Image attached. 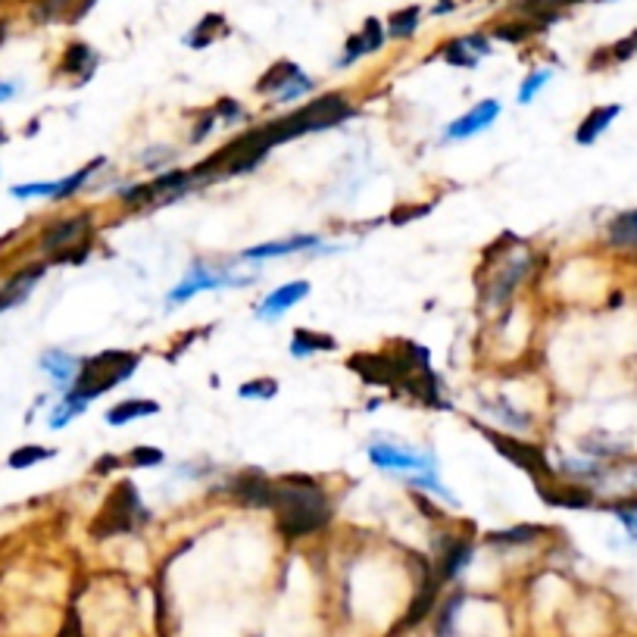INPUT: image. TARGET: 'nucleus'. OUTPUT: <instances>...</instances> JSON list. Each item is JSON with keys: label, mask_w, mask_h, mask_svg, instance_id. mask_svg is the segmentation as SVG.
<instances>
[{"label": "nucleus", "mask_w": 637, "mask_h": 637, "mask_svg": "<svg viewBox=\"0 0 637 637\" xmlns=\"http://www.w3.org/2000/svg\"><path fill=\"white\" fill-rule=\"evenodd\" d=\"M275 525L287 541L309 538L322 528H329L331 503L329 494L307 478V475H284L279 478V494H275Z\"/></svg>", "instance_id": "f257e3e1"}, {"label": "nucleus", "mask_w": 637, "mask_h": 637, "mask_svg": "<svg viewBox=\"0 0 637 637\" xmlns=\"http://www.w3.org/2000/svg\"><path fill=\"white\" fill-rule=\"evenodd\" d=\"M138 363H142V356L135 351H103V354L88 356V359H82L78 378L72 381V388H66L63 397H72L78 403L97 401L107 391H113L122 381L135 376Z\"/></svg>", "instance_id": "f03ea898"}, {"label": "nucleus", "mask_w": 637, "mask_h": 637, "mask_svg": "<svg viewBox=\"0 0 637 637\" xmlns=\"http://www.w3.org/2000/svg\"><path fill=\"white\" fill-rule=\"evenodd\" d=\"M147 519H150V513H147V506L138 497V488L132 481H119L117 488L110 491V497H107L103 510L95 516L91 535H95L97 541H107V538L135 531Z\"/></svg>", "instance_id": "7ed1b4c3"}, {"label": "nucleus", "mask_w": 637, "mask_h": 637, "mask_svg": "<svg viewBox=\"0 0 637 637\" xmlns=\"http://www.w3.org/2000/svg\"><path fill=\"white\" fill-rule=\"evenodd\" d=\"M475 428L491 441V448H494L506 463H513L516 469L528 473L535 481H550V478H556V469L550 466V460H547V453H543L541 444L522 441L516 434H503V431H497L491 425L475 422Z\"/></svg>", "instance_id": "20e7f679"}, {"label": "nucleus", "mask_w": 637, "mask_h": 637, "mask_svg": "<svg viewBox=\"0 0 637 637\" xmlns=\"http://www.w3.org/2000/svg\"><path fill=\"white\" fill-rule=\"evenodd\" d=\"M531 254L528 250H513L506 260H497L491 269V282L481 287V304L488 309H503L513 294L519 291V284L531 275Z\"/></svg>", "instance_id": "39448f33"}, {"label": "nucleus", "mask_w": 637, "mask_h": 637, "mask_svg": "<svg viewBox=\"0 0 637 637\" xmlns=\"http://www.w3.org/2000/svg\"><path fill=\"white\" fill-rule=\"evenodd\" d=\"M254 279H241L232 275V269H210L204 262H194L188 269V275L175 284L169 294H166V307H179V304H188L191 297L204 294V291H219V287H241V284H250Z\"/></svg>", "instance_id": "423d86ee"}, {"label": "nucleus", "mask_w": 637, "mask_h": 637, "mask_svg": "<svg viewBox=\"0 0 637 637\" xmlns=\"http://www.w3.org/2000/svg\"><path fill=\"white\" fill-rule=\"evenodd\" d=\"M369 460L376 463L378 469H384V473H403V475H428V473H438V460H434V453H428V450H413V448H403V444H381V441H372L369 448Z\"/></svg>", "instance_id": "0eeeda50"}, {"label": "nucleus", "mask_w": 637, "mask_h": 637, "mask_svg": "<svg viewBox=\"0 0 637 637\" xmlns=\"http://www.w3.org/2000/svg\"><path fill=\"white\" fill-rule=\"evenodd\" d=\"M434 575L441 585H450L463 568L473 563L475 556V541H473V525L469 531H444L434 538Z\"/></svg>", "instance_id": "6e6552de"}, {"label": "nucleus", "mask_w": 637, "mask_h": 637, "mask_svg": "<svg viewBox=\"0 0 637 637\" xmlns=\"http://www.w3.org/2000/svg\"><path fill=\"white\" fill-rule=\"evenodd\" d=\"M88 232H91V212L63 216V219H53L50 225H45V232L38 237V247H41V254H48L53 260L75 244L88 241Z\"/></svg>", "instance_id": "1a4fd4ad"}, {"label": "nucleus", "mask_w": 637, "mask_h": 637, "mask_svg": "<svg viewBox=\"0 0 637 637\" xmlns=\"http://www.w3.org/2000/svg\"><path fill=\"white\" fill-rule=\"evenodd\" d=\"M347 369L354 372L356 378H363L366 384L372 388H397L403 378H406V369L401 366V359L391 354H354L347 359Z\"/></svg>", "instance_id": "9d476101"}, {"label": "nucleus", "mask_w": 637, "mask_h": 637, "mask_svg": "<svg viewBox=\"0 0 637 637\" xmlns=\"http://www.w3.org/2000/svg\"><path fill=\"white\" fill-rule=\"evenodd\" d=\"M229 494L235 497L241 506H254V510H272L275 494H279V481H272L260 469H247L232 478Z\"/></svg>", "instance_id": "9b49d317"}, {"label": "nucleus", "mask_w": 637, "mask_h": 637, "mask_svg": "<svg viewBox=\"0 0 637 637\" xmlns=\"http://www.w3.org/2000/svg\"><path fill=\"white\" fill-rule=\"evenodd\" d=\"M538 485V494L547 506H556V510H593L597 506V494L590 491L588 485H556V478L550 481H535Z\"/></svg>", "instance_id": "f8f14e48"}, {"label": "nucleus", "mask_w": 637, "mask_h": 637, "mask_svg": "<svg viewBox=\"0 0 637 637\" xmlns=\"http://www.w3.org/2000/svg\"><path fill=\"white\" fill-rule=\"evenodd\" d=\"M500 110H503L500 100H481V103H475L469 113H463V117L450 122L448 128H444V138L448 142H469L478 132H485V128L494 125Z\"/></svg>", "instance_id": "ddd939ff"}, {"label": "nucleus", "mask_w": 637, "mask_h": 637, "mask_svg": "<svg viewBox=\"0 0 637 637\" xmlns=\"http://www.w3.org/2000/svg\"><path fill=\"white\" fill-rule=\"evenodd\" d=\"M419 566H422V581H419V590H416L409 610L403 615L401 628H416L419 622H425V618L431 615V610L438 607V597H441V590H444V585H441L438 575H434V566H431L428 560H419Z\"/></svg>", "instance_id": "4468645a"}, {"label": "nucleus", "mask_w": 637, "mask_h": 637, "mask_svg": "<svg viewBox=\"0 0 637 637\" xmlns=\"http://www.w3.org/2000/svg\"><path fill=\"white\" fill-rule=\"evenodd\" d=\"M45 275H48V262H32V266L16 269L7 282L0 284V313H7V309L25 304V301H28V294L35 291V284L41 282Z\"/></svg>", "instance_id": "2eb2a0df"}, {"label": "nucleus", "mask_w": 637, "mask_h": 637, "mask_svg": "<svg viewBox=\"0 0 637 637\" xmlns=\"http://www.w3.org/2000/svg\"><path fill=\"white\" fill-rule=\"evenodd\" d=\"M309 291H313V284L307 279H297V282H287L282 287H275L272 294H266L260 301V307H257V319L260 322H275L282 313H287L291 307H297V304H304L309 297Z\"/></svg>", "instance_id": "dca6fc26"}, {"label": "nucleus", "mask_w": 637, "mask_h": 637, "mask_svg": "<svg viewBox=\"0 0 637 637\" xmlns=\"http://www.w3.org/2000/svg\"><path fill=\"white\" fill-rule=\"evenodd\" d=\"M97 63H100V57H97V50L91 48V45H85V41H72L70 48L63 50L57 72H60V75H72V78H75V85H85V82H91V78H95Z\"/></svg>", "instance_id": "f3484780"}, {"label": "nucleus", "mask_w": 637, "mask_h": 637, "mask_svg": "<svg viewBox=\"0 0 637 637\" xmlns=\"http://www.w3.org/2000/svg\"><path fill=\"white\" fill-rule=\"evenodd\" d=\"M97 0H38L35 3V20L38 23H82Z\"/></svg>", "instance_id": "a211bd4d"}, {"label": "nucleus", "mask_w": 637, "mask_h": 637, "mask_svg": "<svg viewBox=\"0 0 637 637\" xmlns=\"http://www.w3.org/2000/svg\"><path fill=\"white\" fill-rule=\"evenodd\" d=\"M319 244L316 235H294L284 237V241H266V244H257V247H247L241 254V260H275V257H291V254H304V250H313Z\"/></svg>", "instance_id": "6ab92c4d"}, {"label": "nucleus", "mask_w": 637, "mask_h": 637, "mask_svg": "<svg viewBox=\"0 0 637 637\" xmlns=\"http://www.w3.org/2000/svg\"><path fill=\"white\" fill-rule=\"evenodd\" d=\"M478 403H481V409L488 413V419L497 425H503L510 434H525V431L531 428V416L516 409L506 397H494V401H491V397H478Z\"/></svg>", "instance_id": "aec40b11"}, {"label": "nucleus", "mask_w": 637, "mask_h": 637, "mask_svg": "<svg viewBox=\"0 0 637 637\" xmlns=\"http://www.w3.org/2000/svg\"><path fill=\"white\" fill-rule=\"evenodd\" d=\"M41 369L60 388H72V381L78 378V369H82V356L70 354V351H60V347H50V351L41 354Z\"/></svg>", "instance_id": "412c9836"}, {"label": "nucleus", "mask_w": 637, "mask_h": 637, "mask_svg": "<svg viewBox=\"0 0 637 637\" xmlns=\"http://www.w3.org/2000/svg\"><path fill=\"white\" fill-rule=\"evenodd\" d=\"M287 351H291L294 359H304V356L313 354H334L338 351V341H334V334H329V331L294 329Z\"/></svg>", "instance_id": "4be33fe9"}, {"label": "nucleus", "mask_w": 637, "mask_h": 637, "mask_svg": "<svg viewBox=\"0 0 637 637\" xmlns=\"http://www.w3.org/2000/svg\"><path fill=\"white\" fill-rule=\"evenodd\" d=\"M622 113V107L618 103H607V107H593L588 117L581 119V125L575 128V144H581V147H590V144L597 142L610 125L615 122V117Z\"/></svg>", "instance_id": "5701e85b"}, {"label": "nucleus", "mask_w": 637, "mask_h": 637, "mask_svg": "<svg viewBox=\"0 0 637 637\" xmlns=\"http://www.w3.org/2000/svg\"><path fill=\"white\" fill-rule=\"evenodd\" d=\"M222 35H229V20L222 16V13H204L197 25L191 28L188 35H185V48L194 50H204L216 45Z\"/></svg>", "instance_id": "b1692460"}, {"label": "nucleus", "mask_w": 637, "mask_h": 637, "mask_svg": "<svg viewBox=\"0 0 637 637\" xmlns=\"http://www.w3.org/2000/svg\"><path fill=\"white\" fill-rule=\"evenodd\" d=\"M160 413V403L147 401V397H128V401H119L117 406L107 409V425H128L135 419H147V416H157Z\"/></svg>", "instance_id": "393cba45"}, {"label": "nucleus", "mask_w": 637, "mask_h": 637, "mask_svg": "<svg viewBox=\"0 0 637 637\" xmlns=\"http://www.w3.org/2000/svg\"><path fill=\"white\" fill-rule=\"evenodd\" d=\"M301 66L294 63V60H279V63H272L269 70L262 72L260 78H257V85H254V91L260 97H275L282 91L284 85L291 82V78H297L301 75Z\"/></svg>", "instance_id": "a878e982"}, {"label": "nucleus", "mask_w": 637, "mask_h": 637, "mask_svg": "<svg viewBox=\"0 0 637 637\" xmlns=\"http://www.w3.org/2000/svg\"><path fill=\"white\" fill-rule=\"evenodd\" d=\"M543 25L538 20H531V16H522V20H510V23H500L494 25L488 35H491V41H503V45H525L528 38H535V35H541Z\"/></svg>", "instance_id": "bb28decb"}, {"label": "nucleus", "mask_w": 637, "mask_h": 637, "mask_svg": "<svg viewBox=\"0 0 637 637\" xmlns=\"http://www.w3.org/2000/svg\"><path fill=\"white\" fill-rule=\"evenodd\" d=\"M422 16L425 13L419 3H409V7L394 10V13L388 16V25H384L388 38H394V41H406V38H413V35L419 32V25H422Z\"/></svg>", "instance_id": "cd10ccee"}, {"label": "nucleus", "mask_w": 637, "mask_h": 637, "mask_svg": "<svg viewBox=\"0 0 637 637\" xmlns=\"http://www.w3.org/2000/svg\"><path fill=\"white\" fill-rule=\"evenodd\" d=\"M543 525H510V528H500V531H488L485 535V543L491 547H528L541 538Z\"/></svg>", "instance_id": "c85d7f7f"}, {"label": "nucleus", "mask_w": 637, "mask_h": 637, "mask_svg": "<svg viewBox=\"0 0 637 637\" xmlns=\"http://www.w3.org/2000/svg\"><path fill=\"white\" fill-rule=\"evenodd\" d=\"M107 166V157H95L91 163H85L82 169H75L72 175H66V179H60L57 182V194H53V200H70V197H75L78 191L85 188L91 179H95L97 172Z\"/></svg>", "instance_id": "c756f323"}, {"label": "nucleus", "mask_w": 637, "mask_h": 637, "mask_svg": "<svg viewBox=\"0 0 637 637\" xmlns=\"http://www.w3.org/2000/svg\"><path fill=\"white\" fill-rule=\"evenodd\" d=\"M434 57L444 60L448 66H456V70H475L478 60H481V57L469 48L466 35H463V38H450V41H444L441 48L434 50Z\"/></svg>", "instance_id": "7c9ffc66"}, {"label": "nucleus", "mask_w": 637, "mask_h": 637, "mask_svg": "<svg viewBox=\"0 0 637 637\" xmlns=\"http://www.w3.org/2000/svg\"><path fill=\"white\" fill-rule=\"evenodd\" d=\"M607 237L613 247H637V210L615 216L607 229Z\"/></svg>", "instance_id": "2f4dec72"}, {"label": "nucleus", "mask_w": 637, "mask_h": 637, "mask_svg": "<svg viewBox=\"0 0 637 637\" xmlns=\"http://www.w3.org/2000/svg\"><path fill=\"white\" fill-rule=\"evenodd\" d=\"M53 456H57V450L41 448V444H23V448H16L7 456V466L10 469H32V466H38L45 460H53Z\"/></svg>", "instance_id": "473e14b6"}, {"label": "nucleus", "mask_w": 637, "mask_h": 637, "mask_svg": "<svg viewBox=\"0 0 637 637\" xmlns=\"http://www.w3.org/2000/svg\"><path fill=\"white\" fill-rule=\"evenodd\" d=\"M237 394H241L244 401H272V397L279 394V381L269 376L250 378V381H244V384L237 388Z\"/></svg>", "instance_id": "72a5a7b5"}, {"label": "nucleus", "mask_w": 637, "mask_h": 637, "mask_svg": "<svg viewBox=\"0 0 637 637\" xmlns=\"http://www.w3.org/2000/svg\"><path fill=\"white\" fill-rule=\"evenodd\" d=\"M125 463L132 466V469H160L166 463V453L157 448H132L125 453Z\"/></svg>", "instance_id": "f704fd0d"}, {"label": "nucleus", "mask_w": 637, "mask_h": 637, "mask_svg": "<svg viewBox=\"0 0 637 637\" xmlns=\"http://www.w3.org/2000/svg\"><path fill=\"white\" fill-rule=\"evenodd\" d=\"M581 453H588L593 460H613V456H622L628 453L625 444H615V441H607V438H581Z\"/></svg>", "instance_id": "c9c22d12"}, {"label": "nucleus", "mask_w": 637, "mask_h": 637, "mask_svg": "<svg viewBox=\"0 0 637 637\" xmlns=\"http://www.w3.org/2000/svg\"><path fill=\"white\" fill-rule=\"evenodd\" d=\"M607 510L615 513V519L628 528V535L637 541V497H625V500H613L607 503Z\"/></svg>", "instance_id": "e433bc0d"}, {"label": "nucleus", "mask_w": 637, "mask_h": 637, "mask_svg": "<svg viewBox=\"0 0 637 637\" xmlns=\"http://www.w3.org/2000/svg\"><path fill=\"white\" fill-rule=\"evenodd\" d=\"M313 91V78H309L307 72H301L297 78H291L287 85H284L279 95L272 97V103H279V107H284V103H294V100H301L304 95H309Z\"/></svg>", "instance_id": "4c0bfd02"}, {"label": "nucleus", "mask_w": 637, "mask_h": 637, "mask_svg": "<svg viewBox=\"0 0 637 637\" xmlns=\"http://www.w3.org/2000/svg\"><path fill=\"white\" fill-rule=\"evenodd\" d=\"M85 409H88V403H78V401H72V397H63V401H60V406L50 413V428H53V431L66 428V425H70L75 416H82Z\"/></svg>", "instance_id": "58836bf2"}, {"label": "nucleus", "mask_w": 637, "mask_h": 637, "mask_svg": "<svg viewBox=\"0 0 637 637\" xmlns=\"http://www.w3.org/2000/svg\"><path fill=\"white\" fill-rule=\"evenodd\" d=\"M550 78H553V70H535L525 82H522V88H519V103H531L535 97L541 95L543 88L550 85Z\"/></svg>", "instance_id": "ea45409f"}, {"label": "nucleus", "mask_w": 637, "mask_h": 637, "mask_svg": "<svg viewBox=\"0 0 637 637\" xmlns=\"http://www.w3.org/2000/svg\"><path fill=\"white\" fill-rule=\"evenodd\" d=\"M359 38H363V45L369 53H378V50L384 48V41H388V32H384V25L376 16H369L363 28H359Z\"/></svg>", "instance_id": "a19ab883"}, {"label": "nucleus", "mask_w": 637, "mask_h": 637, "mask_svg": "<svg viewBox=\"0 0 637 637\" xmlns=\"http://www.w3.org/2000/svg\"><path fill=\"white\" fill-rule=\"evenodd\" d=\"M363 57H369V50H366V45H363L359 32H354V35L344 41V50H341V57H338L334 70H347V66H354L356 60H363Z\"/></svg>", "instance_id": "79ce46f5"}, {"label": "nucleus", "mask_w": 637, "mask_h": 637, "mask_svg": "<svg viewBox=\"0 0 637 637\" xmlns=\"http://www.w3.org/2000/svg\"><path fill=\"white\" fill-rule=\"evenodd\" d=\"M212 110L219 113V119L225 122V125H237V122H247V110L237 103L235 97H219L216 103H212Z\"/></svg>", "instance_id": "37998d69"}, {"label": "nucleus", "mask_w": 637, "mask_h": 637, "mask_svg": "<svg viewBox=\"0 0 637 637\" xmlns=\"http://www.w3.org/2000/svg\"><path fill=\"white\" fill-rule=\"evenodd\" d=\"M216 122H219V113L216 110H204V113H197L194 119V128H191V144H200L204 138H210V132L216 128Z\"/></svg>", "instance_id": "c03bdc74"}, {"label": "nucleus", "mask_w": 637, "mask_h": 637, "mask_svg": "<svg viewBox=\"0 0 637 637\" xmlns=\"http://www.w3.org/2000/svg\"><path fill=\"white\" fill-rule=\"evenodd\" d=\"M560 473L568 475V478H603V469H600V463H597V460H593V463L566 460V463L560 466Z\"/></svg>", "instance_id": "a18cd8bd"}, {"label": "nucleus", "mask_w": 637, "mask_h": 637, "mask_svg": "<svg viewBox=\"0 0 637 637\" xmlns=\"http://www.w3.org/2000/svg\"><path fill=\"white\" fill-rule=\"evenodd\" d=\"M463 593H453L448 603H444V610H441V622H438V635L448 637L453 632V622H456V613H460V607H463Z\"/></svg>", "instance_id": "49530a36"}, {"label": "nucleus", "mask_w": 637, "mask_h": 637, "mask_svg": "<svg viewBox=\"0 0 637 637\" xmlns=\"http://www.w3.org/2000/svg\"><path fill=\"white\" fill-rule=\"evenodd\" d=\"M428 210H431V207H401V210L391 212V222H394V225H403V222H413V219L425 216Z\"/></svg>", "instance_id": "de8ad7c7"}, {"label": "nucleus", "mask_w": 637, "mask_h": 637, "mask_svg": "<svg viewBox=\"0 0 637 637\" xmlns=\"http://www.w3.org/2000/svg\"><path fill=\"white\" fill-rule=\"evenodd\" d=\"M122 463H125L122 456H113V453H107V456H100V460H97V463H95V473L97 475L113 473V469H119Z\"/></svg>", "instance_id": "09e8293b"}, {"label": "nucleus", "mask_w": 637, "mask_h": 637, "mask_svg": "<svg viewBox=\"0 0 637 637\" xmlns=\"http://www.w3.org/2000/svg\"><path fill=\"white\" fill-rule=\"evenodd\" d=\"M23 91V82H16V78H7V82H0V103H7V100H13V97Z\"/></svg>", "instance_id": "8fccbe9b"}, {"label": "nucleus", "mask_w": 637, "mask_h": 637, "mask_svg": "<svg viewBox=\"0 0 637 637\" xmlns=\"http://www.w3.org/2000/svg\"><path fill=\"white\" fill-rule=\"evenodd\" d=\"M453 10H456V0H438L434 10H431V16H448Z\"/></svg>", "instance_id": "3c124183"}, {"label": "nucleus", "mask_w": 637, "mask_h": 637, "mask_svg": "<svg viewBox=\"0 0 637 637\" xmlns=\"http://www.w3.org/2000/svg\"><path fill=\"white\" fill-rule=\"evenodd\" d=\"M7 144V132H3V125H0V147Z\"/></svg>", "instance_id": "603ef678"}, {"label": "nucleus", "mask_w": 637, "mask_h": 637, "mask_svg": "<svg viewBox=\"0 0 637 637\" xmlns=\"http://www.w3.org/2000/svg\"><path fill=\"white\" fill-rule=\"evenodd\" d=\"M632 38H635V45H637V28H635V32H632Z\"/></svg>", "instance_id": "864d4df0"}]
</instances>
